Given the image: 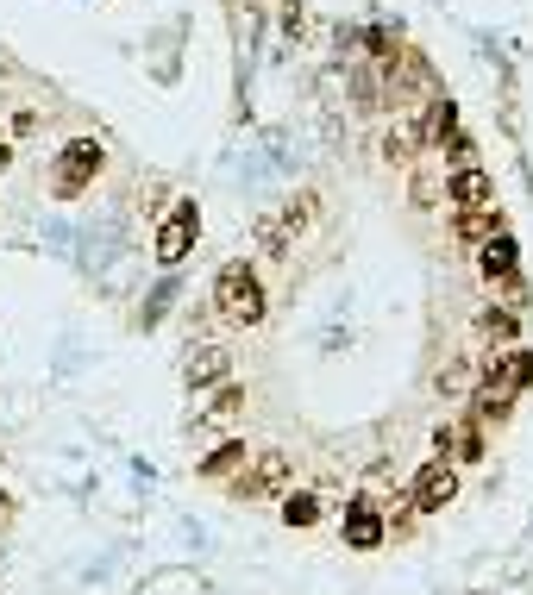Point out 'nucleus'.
I'll return each instance as SVG.
<instances>
[{
  "label": "nucleus",
  "mask_w": 533,
  "mask_h": 595,
  "mask_svg": "<svg viewBox=\"0 0 533 595\" xmlns=\"http://www.w3.org/2000/svg\"><path fill=\"white\" fill-rule=\"evenodd\" d=\"M214 314H220L226 326H264L270 301H264V282H258V270H251L245 257L214 276Z\"/></svg>",
  "instance_id": "nucleus-1"
},
{
  "label": "nucleus",
  "mask_w": 533,
  "mask_h": 595,
  "mask_svg": "<svg viewBox=\"0 0 533 595\" xmlns=\"http://www.w3.org/2000/svg\"><path fill=\"white\" fill-rule=\"evenodd\" d=\"M101 163H107L101 138H69V145L57 151V163H51V195H57V201L88 195V188H95V176H101Z\"/></svg>",
  "instance_id": "nucleus-2"
},
{
  "label": "nucleus",
  "mask_w": 533,
  "mask_h": 595,
  "mask_svg": "<svg viewBox=\"0 0 533 595\" xmlns=\"http://www.w3.org/2000/svg\"><path fill=\"white\" fill-rule=\"evenodd\" d=\"M295 483V464L283 458V451H251V464L233 476V502H283Z\"/></svg>",
  "instance_id": "nucleus-3"
},
{
  "label": "nucleus",
  "mask_w": 533,
  "mask_h": 595,
  "mask_svg": "<svg viewBox=\"0 0 533 595\" xmlns=\"http://www.w3.org/2000/svg\"><path fill=\"white\" fill-rule=\"evenodd\" d=\"M408 502H414V514H446V502H458V464L427 458L408 483Z\"/></svg>",
  "instance_id": "nucleus-4"
},
{
  "label": "nucleus",
  "mask_w": 533,
  "mask_h": 595,
  "mask_svg": "<svg viewBox=\"0 0 533 595\" xmlns=\"http://www.w3.org/2000/svg\"><path fill=\"white\" fill-rule=\"evenodd\" d=\"M195 238H201V207L176 201L164 213V226H157V264H182V257L195 251Z\"/></svg>",
  "instance_id": "nucleus-5"
},
{
  "label": "nucleus",
  "mask_w": 533,
  "mask_h": 595,
  "mask_svg": "<svg viewBox=\"0 0 533 595\" xmlns=\"http://www.w3.org/2000/svg\"><path fill=\"white\" fill-rule=\"evenodd\" d=\"M508 414H515V389H508V376L496 370V357H490L483 376L471 383V420L490 426V420H508Z\"/></svg>",
  "instance_id": "nucleus-6"
},
{
  "label": "nucleus",
  "mask_w": 533,
  "mask_h": 595,
  "mask_svg": "<svg viewBox=\"0 0 533 595\" xmlns=\"http://www.w3.org/2000/svg\"><path fill=\"white\" fill-rule=\"evenodd\" d=\"M446 201L452 213H477V207H496V182L483 163H465V170H452L446 176Z\"/></svg>",
  "instance_id": "nucleus-7"
},
{
  "label": "nucleus",
  "mask_w": 533,
  "mask_h": 595,
  "mask_svg": "<svg viewBox=\"0 0 533 595\" xmlns=\"http://www.w3.org/2000/svg\"><path fill=\"white\" fill-rule=\"evenodd\" d=\"M433 445H439V458L446 464H483V426L465 414V420H446L433 433Z\"/></svg>",
  "instance_id": "nucleus-8"
},
{
  "label": "nucleus",
  "mask_w": 533,
  "mask_h": 595,
  "mask_svg": "<svg viewBox=\"0 0 533 595\" xmlns=\"http://www.w3.org/2000/svg\"><path fill=\"white\" fill-rule=\"evenodd\" d=\"M427 151V138H421V119L402 113V119H389V132H383V163H396V170H408V163H421Z\"/></svg>",
  "instance_id": "nucleus-9"
},
{
  "label": "nucleus",
  "mask_w": 533,
  "mask_h": 595,
  "mask_svg": "<svg viewBox=\"0 0 533 595\" xmlns=\"http://www.w3.org/2000/svg\"><path fill=\"white\" fill-rule=\"evenodd\" d=\"M383 539H389V520H383V514H377V508H370L364 495H358V502H352V514H345V545H352V552H377Z\"/></svg>",
  "instance_id": "nucleus-10"
},
{
  "label": "nucleus",
  "mask_w": 533,
  "mask_h": 595,
  "mask_svg": "<svg viewBox=\"0 0 533 595\" xmlns=\"http://www.w3.org/2000/svg\"><path fill=\"white\" fill-rule=\"evenodd\" d=\"M452 132H458V101H452V94H427V119H421V138H427V151H439Z\"/></svg>",
  "instance_id": "nucleus-11"
},
{
  "label": "nucleus",
  "mask_w": 533,
  "mask_h": 595,
  "mask_svg": "<svg viewBox=\"0 0 533 595\" xmlns=\"http://www.w3.org/2000/svg\"><path fill=\"white\" fill-rule=\"evenodd\" d=\"M245 464H251V445H245V439H220V445L201 458V476H233V470H245Z\"/></svg>",
  "instance_id": "nucleus-12"
},
{
  "label": "nucleus",
  "mask_w": 533,
  "mask_h": 595,
  "mask_svg": "<svg viewBox=\"0 0 533 595\" xmlns=\"http://www.w3.org/2000/svg\"><path fill=\"white\" fill-rule=\"evenodd\" d=\"M233 414H245V389H239V383H220V389H214V401H207L195 420H201V426H226Z\"/></svg>",
  "instance_id": "nucleus-13"
},
{
  "label": "nucleus",
  "mask_w": 533,
  "mask_h": 595,
  "mask_svg": "<svg viewBox=\"0 0 533 595\" xmlns=\"http://www.w3.org/2000/svg\"><path fill=\"white\" fill-rule=\"evenodd\" d=\"M477 332H483L490 345H515L521 314H515V307H483V314H477Z\"/></svg>",
  "instance_id": "nucleus-14"
},
{
  "label": "nucleus",
  "mask_w": 533,
  "mask_h": 595,
  "mask_svg": "<svg viewBox=\"0 0 533 595\" xmlns=\"http://www.w3.org/2000/svg\"><path fill=\"white\" fill-rule=\"evenodd\" d=\"M502 232V220H496V207H477V213H458V238L477 251V245H490V238Z\"/></svg>",
  "instance_id": "nucleus-15"
},
{
  "label": "nucleus",
  "mask_w": 533,
  "mask_h": 595,
  "mask_svg": "<svg viewBox=\"0 0 533 595\" xmlns=\"http://www.w3.org/2000/svg\"><path fill=\"white\" fill-rule=\"evenodd\" d=\"M320 514H327V508H320V495H308V489H289L283 495V527H314Z\"/></svg>",
  "instance_id": "nucleus-16"
},
{
  "label": "nucleus",
  "mask_w": 533,
  "mask_h": 595,
  "mask_svg": "<svg viewBox=\"0 0 533 595\" xmlns=\"http://www.w3.org/2000/svg\"><path fill=\"white\" fill-rule=\"evenodd\" d=\"M220 376H226V351H220V345H201V351L189 357V383L207 389V383H220Z\"/></svg>",
  "instance_id": "nucleus-17"
},
{
  "label": "nucleus",
  "mask_w": 533,
  "mask_h": 595,
  "mask_svg": "<svg viewBox=\"0 0 533 595\" xmlns=\"http://www.w3.org/2000/svg\"><path fill=\"white\" fill-rule=\"evenodd\" d=\"M258 245H264L270 257H289V251H295V232L283 226V213H276V220H264V226H258Z\"/></svg>",
  "instance_id": "nucleus-18"
},
{
  "label": "nucleus",
  "mask_w": 533,
  "mask_h": 595,
  "mask_svg": "<svg viewBox=\"0 0 533 595\" xmlns=\"http://www.w3.org/2000/svg\"><path fill=\"white\" fill-rule=\"evenodd\" d=\"M314 201H320V195H295V201L283 207V226H289L295 238H301V232H308V226H314V213H320Z\"/></svg>",
  "instance_id": "nucleus-19"
},
{
  "label": "nucleus",
  "mask_w": 533,
  "mask_h": 595,
  "mask_svg": "<svg viewBox=\"0 0 533 595\" xmlns=\"http://www.w3.org/2000/svg\"><path fill=\"white\" fill-rule=\"evenodd\" d=\"M439 157L452 163V170H465V163H477V138H465V132H452L446 145H439Z\"/></svg>",
  "instance_id": "nucleus-20"
},
{
  "label": "nucleus",
  "mask_w": 533,
  "mask_h": 595,
  "mask_svg": "<svg viewBox=\"0 0 533 595\" xmlns=\"http://www.w3.org/2000/svg\"><path fill=\"white\" fill-rule=\"evenodd\" d=\"M13 163V138H7V126H0V170Z\"/></svg>",
  "instance_id": "nucleus-21"
},
{
  "label": "nucleus",
  "mask_w": 533,
  "mask_h": 595,
  "mask_svg": "<svg viewBox=\"0 0 533 595\" xmlns=\"http://www.w3.org/2000/svg\"><path fill=\"white\" fill-rule=\"evenodd\" d=\"M0 502H7V495H0Z\"/></svg>",
  "instance_id": "nucleus-22"
}]
</instances>
